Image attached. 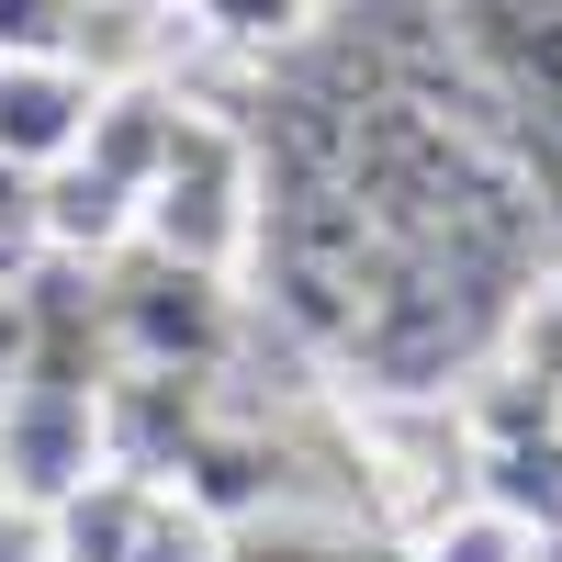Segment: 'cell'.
<instances>
[{
    "label": "cell",
    "mask_w": 562,
    "mask_h": 562,
    "mask_svg": "<svg viewBox=\"0 0 562 562\" xmlns=\"http://www.w3.org/2000/svg\"><path fill=\"white\" fill-rule=\"evenodd\" d=\"M135 248L237 281V270L270 248V158H259V135L225 124L214 102H180L169 158H158V180H147V203H135Z\"/></svg>",
    "instance_id": "cell-1"
},
{
    "label": "cell",
    "mask_w": 562,
    "mask_h": 562,
    "mask_svg": "<svg viewBox=\"0 0 562 562\" xmlns=\"http://www.w3.org/2000/svg\"><path fill=\"white\" fill-rule=\"evenodd\" d=\"M113 326V371H225L237 349V281L214 270H180L158 248H124L113 270H90Z\"/></svg>",
    "instance_id": "cell-2"
},
{
    "label": "cell",
    "mask_w": 562,
    "mask_h": 562,
    "mask_svg": "<svg viewBox=\"0 0 562 562\" xmlns=\"http://www.w3.org/2000/svg\"><path fill=\"white\" fill-rule=\"evenodd\" d=\"M57 562H237V529L158 473H90L68 506H45Z\"/></svg>",
    "instance_id": "cell-3"
},
{
    "label": "cell",
    "mask_w": 562,
    "mask_h": 562,
    "mask_svg": "<svg viewBox=\"0 0 562 562\" xmlns=\"http://www.w3.org/2000/svg\"><path fill=\"white\" fill-rule=\"evenodd\" d=\"M90 473H113L102 383H57V371L0 383V495H12L23 518H45V506H68Z\"/></svg>",
    "instance_id": "cell-4"
},
{
    "label": "cell",
    "mask_w": 562,
    "mask_h": 562,
    "mask_svg": "<svg viewBox=\"0 0 562 562\" xmlns=\"http://www.w3.org/2000/svg\"><path fill=\"white\" fill-rule=\"evenodd\" d=\"M90 113H102V68L79 57H0V169H68L90 147Z\"/></svg>",
    "instance_id": "cell-5"
},
{
    "label": "cell",
    "mask_w": 562,
    "mask_h": 562,
    "mask_svg": "<svg viewBox=\"0 0 562 562\" xmlns=\"http://www.w3.org/2000/svg\"><path fill=\"white\" fill-rule=\"evenodd\" d=\"M34 214H45V259H57V270H113V259L135 248V192L102 180L90 158L45 169V180H34Z\"/></svg>",
    "instance_id": "cell-6"
},
{
    "label": "cell",
    "mask_w": 562,
    "mask_h": 562,
    "mask_svg": "<svg viewBox=\"0 0 562 562\" xmlns=\"http://www.w3.org/2000/svg\"><path fill=\"white\" fill-rule=\"evenodd\" d=\"M495 371H506V383H540V394H562V259H551V270H529L518 293H506Z\"/></svg>",
    "instance_id": "cell-7"
},
{
    "label": "cell",
    "mask_w": 562,
    "mask_h": 562,
    "mask_svg": "<svg viewBox=\"0 0 562 562\" xmlns=\"http://www.w3.org/2000/svg\"><path fill=\"white\" fill-rule=\"evenodd\" d=\"M214 45H237V57H281V45H304L326 23V0H180Z\"/></svg>",
    "instance_id": "cell-8"
},
{
    "label": "cell",
    "mask_w": 562,
    "mask_h": 562,
    "mask_svg": "<svg viewBox=\"0 0 562 562\" xmlns=\"http://www.w3.org/2000/svg\"><path fill=\"white\" fill-rule=\"evenodd\" d=\"M102 0H0V57H79Z\"/></svg>",
    "instance_id": "cell-9"
},
{
    "label": "cell",
    "mask_w": 562,
    "mask_h": 562,
    "mask_svg": "<svg viewBox=\"0 0 562 562\" xmlns=\"http://www.w3.org/2000/svg\"><path fill=\"white\" fill-rule=\"evenodd\" d=\"M529 551H540V540H518L495 506H450V518L416 540V562H529Z\"/></svg>",
    "instance_id": "cell-10"
},
{
    "label": "cell",
    "mask_w": 562,
    "mask_h": 562,
    "mask_svg": "<svg viewBox=\"0 0 562 562\" xmlns=\"http://www.w3.org/2000/svg\"><path fill=\"white\" fill-rule=\"evenodd\" d=\"M45 259V214H34V180L0 169V270H34Z\"/></svg>",
    "instance_id": "cell-11"
},
{
    "label": "cell",
    "mask_w": 562,
    "mask_h": 562,
    "mask_svg": "<svg viewBox=\"0 0 562 562\" xmlns=\"http://www.w3.org/2000/svg\"><path fill=\"white\" fill-rule=\"evenodd\" d=\"M34 360V270H0V383H23Z\"/></svg>",
    "instance_id": "cell-12"
},
{
    "label": "cell",
    "mask_w": 562,
    "mask_h": 562,
    "mask_svg": "<svg viewBox=\"0 0 562 562\" xmlns=\"http://www.w3.org/2000/svg\"><path fill=\"white\" fill-rule=\"evenodd\" d=\"M529 562H562V551H529Z\"/></svg>",
    "instance_id": "cell-13"
},
{
    "label": "cell",
    "mask_w": 562,
    "mask_h": 562,
    "mask_svg": "<svg viewBox=\"0 0 562 562\" xmlns=\"http://www.w3.org/2000/svg\"><path fill=\"white\" fill-rule=\"evenodd\" d=\"M0 506H12V495H0Z\"/></svg>",
    "instance_id": "cell-14"
}]
</instances>
